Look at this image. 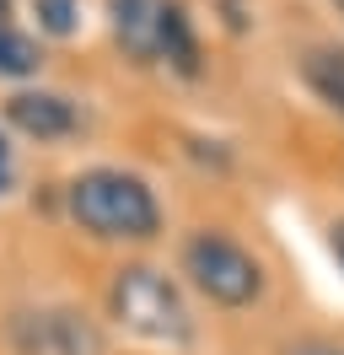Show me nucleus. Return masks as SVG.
I'll return each mask as SVG.
<instances>
[{"instance_id":"obj_1","label":"nucleus","mask_w":344,"mask_h":355,"mask_svg":"<svg viewBox=\"0 0 344 355\" xmlns=\"http://www.w3.org/2000/svg\"><path fill=\"white\" fill-rule=\"evenodd\" d=\"M70 216L92 232V237H113V243H146L162 232V205L135 173H81L70 183Z\"/></svg>"},{"instance_id":"obj_2","label":"nucleus","mask_w":344,"mask_h":355,"mask_svg":"<svg viewBox=\"0 0 344 355\" xmlns=\"http://www.w3.org/2000/svg\"><path fill=\"white\" fill-rule=\"evenodd\" d=\"M113 33L135 60H167L172 70L194 76L199 70V44H194L189 11L178 0H108Z\"/></svg>"},{"instance_id":"obj_3","label":"nucleus","mask_w":344,"mask_h":355,"mask_svg":"<svg viewBox=\"0 0 344 355\" xmlns=\"http://www.w3.org/2000/svg\"><path fill=\"white\" fill-rule=\"evenodd\" d=\"M113 318L129 334L156 339V345H189L194 339V323H189V307H183L178 286L146 264L119 269V280H113Z\"/></svg>"},{"instance_id":"obj_4","label":"nucleus","mask_w":344,"mask_h":355,"mask_svg":"<svg viewBox=\"0 0 344 355\" xmlns=\"http://www.w3.org/2000/svg\"><path fill=\"white\" fill-rule=\"evenodd\" d=\"M183 269H189V280L210 302L221 307H248L258 291H264V269H258L253 253H242L232 237H221V232H199L189 237L183 248Z\"/></svg>"},{"instance_id":"obj_5","label":"nucleus","mask_w":344,"mask_h":355,"mask_svg":"<svg viewBox=\"0 0 344 355\" xmlns=\"http://www.w3.org/2000/svg\"><path fill=\"white\" fill-rule=\"evenodd\" d=\"M6 119H11L22 135H33V140H60V135H70L81 124L76 103H64L60 92H17V97L6 103Z\"/></svg>"},{"instance_id":"obj_6","label":"nucleus","mask_w":344,"mask_h":355,"mask_svg":"<svg viewBox=\"0 0 344 355\" xmlns=\"http://www.w3.org/2000/svg\"><path fill=\"white\" fill-rule=\"evenodd\" d=\"M307 87L318 92L328 108L344 113V49H318V54H307Z\"/></svg>"},{"instance_id":"obj_7","label":"nucleus","mask_w":344,"mask_h":355,"mask_svg":"<svg viewBox=\"0 0 344 355\" xmlns=\"http://www.w3.org/2000/svg\"><path fill=\"white\" fill-rule=\"evenodd\" d=\"M38 44L27 38V33H17L11 22H0V76H33L38 70Z\"/></svg>"},{"instance_id":"obj_8","label":"nucleus","mask_w":344,"mask_h":355,"mask_svg":"<svg viewBox=\"0 0 344 355\" xmlns=\"http://www.w3.org/2000/svg\"><path fill=\"white\" fill-rule=\"evenodd\" d=\"M38 6V22L54 33V38H64L70 27H76V0H33Z\"/></svg>"},{"instance_id":"obj_9","label":"nucleus","mask_w":344,"mask_h":355,"mask_svg":"<svg viewBox=\"0 0 344 355\" xmlns=\"http://www.w3.org/2000/svg\"><path fill=\"white\" fill-rule=\"evenodd\" d=\"M285 355H344V345H322V339H307V345H296V350Z\"/></svg>"},{"instance_id":"obj_10","label":"nucleus","mask_w":344,"mask_h":355,"mask_svg":"<svg viewBox=\"0 0 344 355\" xmlns=\"http://www.w3.org/2000/svg\"><path fill=\"white\" fill-rule=\"evenodd\" d=\"M11 189V156H6V140H0V194Z\"/></svg>"},{"instance_id":"obj_11","label":"nucleus","mask_w":344,"mask_h":355,"mask_svg":"<svg viewBox=\"0 0 344 355\" xmlns=\"http://www.w3.org/2000/svg\"><path fill=\"white\" fill-rule=\"evenodd\" d=\"M328 243H334V253H339V264H344V221H334V232H328Z\"/></svg>"},{"instance_id":"obj_12","label":"nucleus","mask_w":344,"mask_h":355,"mask_svg":"<svg viewBox=\"0 0 344 355\" xmlns=\"http://www.w3.org/2000/svg\"><path fill=\"white\" fill-rule=\"evenodd\" d=\"M6 17H11V0H0V22H6Z\"/></svg>"},{"instance_id":"obj_13","label":"nucleus","mask_w":344,"mask_h":355,"mask_svg":"<svg viewBox=\"0 0 344 355\" xmlns=\"http://www.w3.org/2000/svg\"><path fill=\"white\" fill-rule=\"evenodd\" d=\"M339 11H344V0H339Z\"/></svg>"}]
</instances>
